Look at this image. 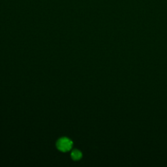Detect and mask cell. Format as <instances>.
<instances>
[{
	"label": "cell",
	"mask_w": 167,
	"mask_h": 167,
	"mask_svg": "<svg viewBox=\"0 0 167 167\" xmlns=\"http://www.w3.org/2000/svg\"><path fill=\"white\" fill-rule=\"evenodd\" d=\"M73 146V142L71 139L67 137H63L57 141V148L62 152L69 151Z\"/></svg>",
	"instance_id": "cell-1"
},
{
	"label": "cell",
	"mask_w": 167,
	"mask_h": 167,
	"mask_svg": "<svg viewBox=\"0 0 167 167\" xmlns=\"http://www.w3.org/2000/svg\"><path fill=\"white\" fill-rule=\"evenodd\" d=\"M71 158L74 161L80 160L82 157V152L78 149H74L71 152Z\"/></svg>",
	"instance_id": "cell-2"
}]
</instances>
